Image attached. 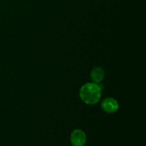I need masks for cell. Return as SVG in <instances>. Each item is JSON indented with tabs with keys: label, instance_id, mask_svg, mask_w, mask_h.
Listing matches in <instances>:
<instances>
[{
	"label": "cell",
	"instance_id": "2",
	"mask_svg": "<svg viewBox=\"0 0 146 146\" xmlns=\"http://www.w3.org/2000/svg\"><path fill=\"white\" fill-rule=\"evenodd\" d=\"M71 143L74 146H84L86 143V135L81 129H76L71 133Z\"/></svg>",
	"mask_w": 146,
	"mask_h": 146
},
{
	"label": "cell",
	"instance_id": "4",
	"mask_svg": "<svg viewBox=\"0 0 146 146\" xmlns=\"http://www.w3.org/2000/svg\"><path fill=\"white\" fill-rule=\"evenodd\" d=\"M104 76H105V72L104 69L99 66H97L94 68V69L91 71V80L94 81V83L97 84L100 83L104 80Z\"/></svg>",
	"mask_w": 146,
	"mask_h": 146
},
{
	"label": "cell",
	"instance_id": "1",
	"mask_svg": "<svg viewBox=\"0 0 146 146\" xmlns=\"http://www.w3.org/2000/svg\"><path fill=\"white\" fill-rule=\"evenodd\" d=\"M79 94L84 103L93 105L99 101L101 96V88L95 83H87L81 87Z\"/></svg>",
	"mask_w": 146,
	"mask_h": 146
},
{
	"label": "cell",
	"instance_id": "3",
	"mask_svg": "<svg viewBox=\"0 0 146 146\" xmlns=\"http://www.w3.org/2000/svg\"><path fill=\"white\" fill-rule=\"evenodd\" d=\"M101 108L105 112L112 113L118 109L119 106L115 99L113 98H105L101 103Z\"/></svg>",
	"mask_w": 146,
	"mask_h": 146
}]
</instances>
